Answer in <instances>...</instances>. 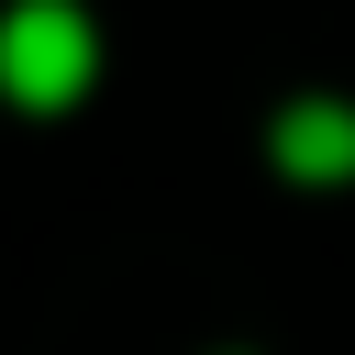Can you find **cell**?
<instances>
[{
	"mask_svg": "<svg viewBox=\"0 0 355 355\" xmlns=\"http://www.w3.org/2000/svg\"><path fill=\"white\" fill-rule=\"evenodd\" d=\"M0 89L22 111H55V100L89 89V22H78V0H22L0 22Z\"/></svg>",
	"mask_w": 355,
	"mask_h": 355,
	"instance_id": "6da1fadb",
	"label": "cell"
},
{
	"mask_svg": "<svg viewBox=\"0 0 355 355\" xmlns=\"http://www.w3.org/2000/svg\"><path fill=\"white\" fill-rule=\"evenodd\" d=\"M277 155H288V166H311V178L355 166V111H333V100H300V111L277 122Z\"/></svg>",
	"mask_w": 355,
	"mask_h": 355,
	"instance_id": "7a4b0ae2",
	"label": "cell"
}]
</instances>
